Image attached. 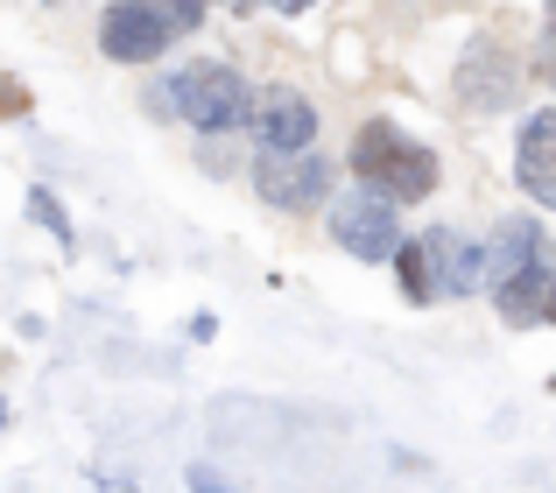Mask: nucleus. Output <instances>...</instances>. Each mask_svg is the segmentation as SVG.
I'll return each mask as SVG.
<instances>
[{
    "instance_id": "obj_1",
    "label": "nucleus",
    "mask_w": 556,
    "mask_h": 493,
    "mask_svg": "<svg viewBox=\"0 0 556 493\" xmlns=\"http://www.w3.org/2000/svg\"><path fill=\"white\" fill-rule=\"evenodd\" d=\"M353 177L374 184V191H388V198H402V205H422V198H437L444 169H437V155L422 149V141H408L402 127L367 121L359 141H353Z\"/></svg>"
},
{
    "instance_id": "obj_2",
    "label": "nucleus",
    "mask_w": 556,
    "mask_h": 493,
    "mask_svg": "<svg viewBox=\"0 0 556 493\" xmlns=\"http://www.w3.org/2000/svg\"><path fill=\"white\" fill-rule=\"evenodd\" d=\"M169 106H177L190 127H204V135H232V127L254 121V92H247V78L232 64H218V56L184 64L177 78H169Z\"/></svg>"
},
{
    "instance_id": "obj_3",
    "label": "nucleus",
    "mask_w": 556,
    "mask_h": 493,
    "mask_svg": "<svg viewBox=\"0 0 556 493\" xmlns=\"http://www.w3.org/2000/svg\"><path fill=\"white\" fill-rule=\"evenodd\" d=\"M394 205H402V198L374 191V184L345 191L339 205H331V240H339L353 261H394V246H402V219H394Z\"/></svg>"
},
{
    "instance_id": "obj_4",
    "label": "nucleus",
    "mask_w": 556,
    "mask_h": 493,
    "mask_svg": "<svg viewBox=\"0 0 556 493\" xmlns=\"http://www.w3.org/2000/svg\"><path fill=\"white\" fill-rule=\"evenodd\" d=\"M177 36L184 28L169 22L155 0H113V8L99 14V50H106L113 64H155Z\"/></svg>"
},
{
    "instance_id": "obj_5",
    "label": "nucleus",
    "mask_w": 556,
    "mask_h": 493,
    "mask_svg": "<svg viewBox=\"0 0 556 493\" xmlns=\"http://www.w3.org/2000/svg\"><path fill=\"white\" fill-rule=\"evenodd\" d=\"M254 191L268 198L275 212H317L331 191V163L311 149H268L254 163Z\"/></svg>"
},
{
    "instance_id": "obj_6",
    "label": "nucleus",
    "mask_w": 556,
    "mask_h": 493,
    "mask_svg": "<svg viewBox=\"0 0 556 493\" xmlns=\"http://www.w3.org/2000/svg\"><path fill=\"white\" fill-rule=\"evenodd\" d=\"M515 184L535 198V205H556V106L529 113L515 141Z\"/></svg>"
},
{
    "instance_id": "obj_7",
    "label": "nucleus",
    "mask_w": 556,
    "mask_h": 493,
    "mask_svg": "<svg viewBox=\"0 0 556 493\" xmlns=\"http://www.w3.org/2000/svg\"><path fill=\"white\" fill-rule=\"evenodd\" d=\"M254 135L268 141V149H311L317 106L303 92H289V85H268V92L254 99Z\"/></svg>"
},
{
    "instance_id": "obj_8",
    "label": "nucleus",
    "mask_w": 556,
    "mask_h": 493,
    "mask_svg": "<svg viewBox=\"0 0 556 493\" xmlns=\"http://www.w3.org/2000/svg\"><path fill=\"white\" fill-rule=\"evenodd\" d=\"M501 317L515 331H535V325H556V261H535V268H521V275H507L501 289Z\"/></svg>"
},
{
    "instance_id": "obj_9",
    "label": "nucleus",
    "mask_w": 556,
    "mask_h": 493,
    "mask_svg": "<svg viewBox=\"0 0 556 493\" xmlns=\"http://www.w3.org/2000/svg\"><path fill=\"white\" fill-rule=\"evenodd\" d=\"M422 240H430L437 289H444V296H465V289L486 282V246H472L465 233H451V226H437V233H422Z\"/></svg>"
},
{
    "instance_id": "obj_10",
    "label": "nucleus",
    "mask_w": 556,
    "mask_h": 493,
    "mask_svg": "<svg viewBox=\"0 0 556 493\" xmlns=\"http://www.w3.org/2000/svg\"><path fill=\"white\" fill-rule=\"evenodd\" d=\"M543 246H549V233H543L535 219H501V233H493V246H486V282L501 289L507 275H521V268H535V261H549Z\"/></svg>"
},
{
    "instance_id": "obj_11",
    "label": "nucleus",
    "mask_w": 556,
    "mask_h": 493,
    "mask_svg": "<svg viewBox=\"0 0 556 493\" xmlns=\"http://www.w3.org/2000/svg\"><path fill=\"white\" fill-rule=\"evenodd\" d=\"M394 275H402V296L408 303H437V261H430V240H402L394 246Z\"/></svg>"
},
{
    "instance_id": "obj_12",
    "label": "nucleus",
    "mask_w": 556,
    "mask_h": 493,
    "mask_svg": "<svg viewBox=\"0 0 556 493\" xmlns=\"http://www.w3.org/2000/svg\"><path fill=\"white\" fill-rule=\"evenodd\" d=\"M28 219H36V226H42V233H50L56 246H78V226H71V212L56 205V198L42 191V184H36V191H28Z\"/></svg>"
},
{
    "instance_id": "obj_13",
    "label": "nucleus",
    "mask_w": 556,
    "mask_h": 493,
    "mask_svg": "<svg viewBox=\"0 0 556 493\" xmlns=\"http://www.w3.org/2000/svg\"><path fill=\"white\" fill-rule=\"evenodd\" d=\"M28 106H36V99H28V85L0 78V121H8V113H28Z\"/></svg>"
},
{
    "instance_id": "obj_14",
    "label": "nucleus",
    "mask_w": 556,
    "mask_h": 493,
    "mask_svg": "<svg viewBox=\"0 0 556 493\" xmlns=\"http://www.w3.org/2000/svg\"><path fill=\"white\" fill-rule=\"evenodd\" d=\"M190 493H240V486H226L212 466H190Z\"/></svg>"
},
{
    "instance_id": "obj_15",
    "label": "nucleus",
    "mask_w": 556,
    "mask_h": 493,
    "mask_svg": "<svg viewBox=\"0 0 556 493\" xmlns=\"http://www.w3.org/2000/svg\"><path fill=\"white\" fill-rule=\"evenodd\" d=\"M247 8V0H240ZM268 8H282V14H303V8H317V0H268Z\"/></svg>"
},
{
    "instance_id": "obj_16",
    "label": "nucleus",
    "mask_w": 556,
    "mask_h": 493,
    "mask_svg": "<svg viewBox=\"0 0 556 493\" xmlns=\"http://www.w3.org/2000/svg\"><path fill=\"white\" fill-rule=\"evenodd\" d=\"M0 430H8V402H0Z\"/></svg>"
},
{
    "instance_id": "obj_17",
    "label": "nucleus",
    "mask_w": 556,
    "mask_h": 493,
    "mask_svg": "<svg viewBox=\"0 0 556 493\" xmlns=\"http://www.w3.org/2000/svg\"><path fill=\"white\" fill-rule=\"evenodd\" d=\"M549 395H556V374H549Z\"/></svg>"
}]
</instances>
